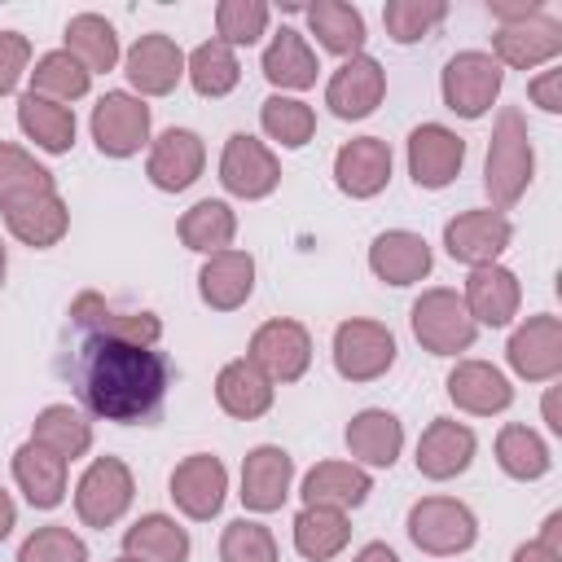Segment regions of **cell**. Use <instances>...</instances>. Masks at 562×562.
<instances>
[{"label": "cell", "mask_w": 562, "mask_h": 562, "mask_svg": "<svg viewBox=\"0 0 562 562\" xmlns=\"http://www.w3.org/2000/svg\"><path fill=\"white\" fill-rule=\"evenodd\" d=\"M474 452H479V439H474V430H470L465 422H457V417H435V422L422 430L413 461H417V474H422V479L448 483V479H457V474L470 470Z\"/></svg>", "instance_id": "18"}, {"label": "cell", "mask_w": 562, "mask_h": 562, "mask_svg": "<svg viewBox=\"0 0 562 562\" xmlns=\"http://www.w3.org/2000/svg\"><path fill=\"white\" fill-rule=\"evenodd\" d=\"M369 492H373V479L356 461H316L303 474V487H299L303 505H329V509H342V514L364 505Z\"/></svg>", "instance_id": "28"}, {"label": "cell", "mask_w": 562, "mask_h": 562, "mask_svg": "<svg viewBox=\"0 0 562 562\" xmlns=\"http://www.w3.org/2000/svg\"><path fill=\"white\" fill-rule=\"evenodd\" d=\"M18 562H88V544L61 527V522H48V527H35L22 549H18Z\"/></svg>", "instance_id": "47"}, {"label": "cell", "mask_w": 562, "mask_h": 562, "mask_svg": "<svg viewBox=\"0 0 562 562\" xmlns=\"http://www.w3.org/2000/svg\"><path fill=\"white\" fill-rule=\"evenodd\" d=\"M496 465H501L509 479L531 483V479H544V474H549L553 457H549V443H544L531 426L509 422V426H501V435H496Z\"/></svg>", "instance_id": "39"}, {"label": "cell", "mask_w": 562, "mask_h": 562, "mask_svg": "<svg viewBox=\"0 0 562 562\" xmlns=\"http://www.w3.org/2000/svg\"><path fill=\"white\" fill-rule=\"evenodd\" d=\"M220 562H281L277 536L255 518H233L220 536Z\"/></svg>", "instance_id": "46"}, {"label": "cell", "mask_w": 562, "mask_h": 562, "mask_svg": "<svg viewBox=\"0 0 562 562\" xmlns=\"http://www.w3.org/2000/svg\"><path fill=\"white\" fill-rule=\"evenodd\" d=\"M505 360L522 382H553L562 373V321L553 312H536L527 316L509 342H505Z\"/></svg>", "instance_id": "13"}, {"label": "cell", "mask_w": 562, "mask_h": 562, "mask_svg": "<svg viewBox=\"0 0 562 562\" xmlns=\"http://www.w3.org/2000/svg\"><path fill=\"white\" fill-rule=\"evenodd\" d=\"M31 443H40L44 452L70 465L92 448V422L75 404H44L31 422Z\"/></svg>", "instance_id": "31"}, {"label": "cell", "mask_w": 562, "mask_h": 562, "mask_svg": "<svg viewBox=\"0 0 562 562\" xmlns=\"http://www.w3.org/2000/svg\"><path fill=\"white\" fill-rule=\"evenodd\" d=\"M4 272H9V250H4V241H0V285H4Z\"/></svg>", "instance_id": "57"}, {"label": "cell", "mask_w": 562, "mask_h": 562, "mask_svg": "<svg viewBox=\"0 0 562 562\" xmlns=\"http://www.w3.org/2000/svg\"><path fill=\"white\" fill-rule=\"evenodd\" d=\"M167 492L176 501V509L193 522H211L220 509H224V496H228V470L215 452H189L184 461H176L171 479H167Z\"/></svg>", "instance_id": "10"}, {"label": "cell", "mask_w": 562, "mask_h": 562, "mask_svg": "<svg viewBox=\"0 0 562 562\" xmlns=\"http://www.w3.org/2000/svg\"><path fill=\"white\" fill-rule=\"evenodd\" d=\"M26 75H31V92H35V97H48V101H57V105L79 101V97H88V88H92V75H88L66 48L44 53V57L35 61V70H26Z\"/></svg>", "instance_id": "41"}, {"label": "cell", "mask_w": 562, "mask_h": 562, "mask_svg": "<svg viewBox=\"0 0 562 562\" xmlns=\"http://www.w3.org/2000/svg\"><path fill=\"white\" fill-rule=\"evenodd\" d=\"M430 241L413 228H386L369 241V272L382 285H417L430 277Z\"/></svg>", "instance_id": "21"}, {"label": "cell", "mask_w": 562, "mask_h": 562, "mask_svg": "<svg viewBox=\"0 0 562 562\" xmlns=\"http://www.w3.org/2000/svg\"><path fill=\"white\" fill-rule=\"evenodd\" d=\"M509 562H562V553L558 549H549V544H540V540H527V544H518L514 549V558Z\"/></svg>", "instance_id": "52"}, {"label": "cell", "mask_w": 562, "mask_h": 562, "mask_svg": "<svg viewBox=\"0 0 562 562\" xmlns=\"http://www.w3.org/2000/svg\"><path fill=\"white\" fill-rule=\"evenodd\" d=\"M206 167V145L193 127H167L149 140V158H145V176L154 189L162 193H180L189 189Z\"/></svg>", "instance_id": "15"}, {"label": "cell", "mask_w": 562, "mask_h": 562, "mask_svg": "<svg viewBox=\"0 0 562 562\" xmlns=\"http://www.w3.org/2000/svg\"><path fill=\"white\" fill-rule=\"evenodd\" d=\"M342 439H347V452H351L356 465L391 470V465L400 461V448H404V426H400V417L386 413V408H360V413L347 422Z\"/></svg>", "instance_id": "27"}, {"label": "cell", "mask_w": 562, "mask_h": 562, "mask_svg": "<svg viewBox=\"0 0 562 562\" xmlns=\"http://www.w3.org/2000/svg\"><path fill=\"white\" fill-rule=\"evenodd\" d=\"M176 233H180V241H184L189 250H198V255H220V250H228L233 237H237V211H233L228 202H220V198H202V202H193V206L180 215Z\"/></svg>", "instance_id": "36"}, {"label": "cell", "mask_w": 562, "mask_h": 562, "mask_svg": "<svg viewBox=\"0 0 562 562\" xmlns=\"http://www.w3.org/2000/svg\"><path fill=\"white\" fill-rule=\"evenodd\" d=\"M290 483H294V457L277 443H259L241 461V492L237 496L250 514H272L285 505Z\"/></svg>", "instance_id": "22"}, {"label": "cell", "mask_w": 562, "mask_h": 562, "mask_svg": "<svg viewBox=\"0 0 562 562\" xmlns=\"http://www.w3.org/2000/svg\"><path fill=\"white\" fill-rule=\"evenodd\" d=\"M395 364V334L382 321L351 316L334 329V369L347 382H378Z\"/></svg>", "instance_id": "8"}, {"label": "cell", "mask_w": 562, "mask_h": 562, "mask_svg": "<svg viewBox=\"0 0 562 562\" xmlns=\"http://www.w3.org/2000/svg\"><path fill=\"white\" fill-rule=\"evenodd\" d=\"M351 540V518L342 509H329V505H303L294 514V549L299 558L307 562H329L347 549Z\"/></svg>", "instance_id": "33"}, {"label": "cell", "mask_w": 562, "mask_h": 562, "mask_svg": "<svg viewBox=\"0 0 562 562\" xmlns=\"http://www.w3.org/2000/svg\"><path fill=\"white\" fill-rule=\"evenodd\" d=\"M558 536H562V514H549L544 527H540V544H549V549L562 553V540H558Z\"/></svg>", "instance_id": "55"}, {"label": "cell", "mask_w": 562, "mask_h": 562, "mask_svg": "<svg viewBox=\"0 0 562 562\" xmlns=\"http://www.w3.org/2000/svg\"><path fill=\"white\" fill-rule=\"evenodd\" d=\"M307 26H312L316 44L329 48V53H338L342 61L364 48V13L356 4L316 0V4H307Z\"/></svg>", "instance_id": "37"}, {"label": "cell", "mask_w": 562, "mask_h": 562, "mask_svg": "<svg viewBox=\"0 0 562 562\" xmlns=\"http://www.w3.org/2000/svg\"><path fill=\"white\" fill-rule=\"evenodd\" d=\"M316 75H321V61H316L307 35L294 31V26H281V31L272 35V44L263 48V79H268L272 88H281V97H285V92L312 88Z\"/></svg>", "instance_id": "29"}, {"label": "cell", "mask_w": 562, "mask_h": 562, "mask_svg": "<svg viewBox=\"0 0 562 562\" xmlns=\"http://www.w3.org/2000/svg\"><path fill=\"white\" fill-rule=\"evenodd\" d=\"M448 400L470 417H492L514 404V386L487 360H457L448 373Z\"/></svg>", "instance_id": "26"}, {"label": "cell", "mask_w": 562, "mask_h": 562, "mask_svg": "<svg viewBox=\"0 0 562 562\" xmlns=\"http://www.w3.org/2000/svg\"><path fill=\"white\" fill-rule=\"evenodd\" d=\"M259 127L268 132V140H277L281 149H303L316 136V110L299 97H281L272 92L259 105Z\"/></svg>", "instance_id": "42"}, {"label": "cell", "mask_w": 562, "mask_h": 562, "mask_svg": "<svg viewBox=\"0 0 562 562\" xmlns=\"http://www.w3.org/2000/svg\"><path fill=\"white\" fill-rule=\"evenodd\" d=\"M18 127L44 154H70V145H75V110L70 105H57L48 97H35V92H22V101H18Z\"/></svg>", "instance_id": "35"}, {"label": "cell", "mask_w": 562, "mask_h": 562, "mask_svg": "<svg viewBox=\"0 0 562 562\" xmlns=\"http://www.w3.org/2000/svg\"><path fill=\"white\" fill-rule=\"evenodd\" d=\"M105 316H110V307H105L101 294H92V290L70 303V321H75V325H101Z\"/></svg>", "instance_id": "50"}, {"label": "cell", "mask_w": 562, "mask_h": 562, "mask_svg": "<svg viewBox=\"0 0 562 562\" xmlns=\"http://www.w3.org/2000/svg\"><path fill=\"white\" fill-rule=\"evenodd\" d=\"M13 527H18V505H13V496L0 487V540H4Z\"/></svg>", "instance_id": "54"}, {"label": "cell", "mask_w": 562, "mask_h": 562, "mask_svg": "<svg viewBox=\"0 0 562 562\" xmlns=\"http://www.w3.org/2000/svg\"><path fill=\"white\" fill-rule=\"evenodd\" d=\"M334 184L356 202L378 198L391 184V145L382 136L342 140L338 154H334Z\"/></svg>", "instance_id": "20"}, {"label": "cell", "mask_w": 562, "mask_h": 562, "mask_svg": "<svg viewBox=\"0 0 562 562\" xmlns=\"http://www.w3.org/2000/svg\"><path fill=\"white\" fill-rule=\"evenodd\" d=\"M57 189L53 171L35 162V154H26L22 145L13 140H0V206L18 202V198H31V193H48Z\"/></svg>", "instance_id": "43"}, {"label": "cell", "mask_w": 562, "mask_h": 562, "mask_svg": "<svg viewBox=\"0 0 562 562\" xmlns=\"http://www.w3.org/2000/svg\"><path fill=\"white\" fill-rule=\"evenodd\" d=\"M66 53L88 75H105L119 66V35L101 13H75L66 22Z\"/></svg>", "instance_id": "38"}, {"label": "cell", "mask_w": 562, "mask_h": 562, "mask_svg": "<svg viewBox=\"0 0 562 562\" xmlns=\"http://www.w3.org/2000/svg\"><path fill=\"white\" fill-rule=\"evenodd\" d=\"M501 83H505V70L492 53L483 48H465V53H452L448 66L439 70V92H443V105L461 119H483L496 97H501Z\"/></svg>", "instance_id": "5"}, {"label": "cell", "mask_w": 562, "mask_h": 562, "mask_svg": "<svg viewBox=\"0 0 562 562\" xmlns=\"http://www.w3.org/2000/svg\"><path fill=\"white\" fill-rule=\"evenodd\" d=\"M215 404L237 422H255L272 408V382L246 356H237L215 373Z\"/></svg>", "instance_id": "30"}, {"label": "cell", "mask_w": 562, "mask_h": 562, "mask_svg": "<svg viewBox=\"0 0 562 562\" xmlns=\"http://www.w3.org/2000/svg\"><path fill=\"white\" fill-rule=\"evenodd\" d=\"M351 562H400V553H395L391 544H382V540H369Z\"/></svg>", "instance_id": "53"}, {"label": "cell", "mask_w": 562, "mask_h": 562, "mask_svg": "<svg viewBox=\"0 0 562 562\" xmlns=\"http://www.w3.org/2000/svg\"><path fill=\"white\" fill-rule=\"evenodd\" d=\"M443 18H448L443 0H386V9H382V26H386V35L395 44H417Z\"/></svg>", "instance_id": "45"}, {"label": "cell", "mask_w": 562, "mask_h": 562, "mask_svg": "<svg viewBox=\"0 0 562 562\" xmlns=\"http://www.w3.org/2000/svg\"><path fill=\"white\" fill-rule=\"evenodd\" d=\"M408 540L430 558H457V553L474 549L479 518L457 496H422L408 509Z\"/></svg>", "instance_id": "4"}, {"label": "cell", "mask_w": 562, "mask_h": 562, "mask_svg": "<svg viewBox=\"0 0 562 562\" xmlns=\"http://www.w3.org/2000/svg\"><path fill=\"white\" fill-rule=\"evenodd\" d=\"M408 325H413V338L422 342V351H430V356H461L474 347V334H479L461 294L448 285L422 290L408 307Z\"/></svg>", "instance_id": "3"}, {"label": "cell", "mask_w": 562, "mask_h": 562, "mask_svg": "<svg viewBox=\"0 0 562 562\" xmlns=\"http://www.w3.org/2000/svg\"><path fill=\"white\" fill-rule=\"evenodd\" d=\"M382 97H386V70H382V61H373V57H364V53L347 57V61L329 75V83H325V105H329V114H338V119H347V123L369 119V114L382 105Z\"/></svg>", "instance_id": "17"}, {"label": "cell", "mask_w": 562, "mask_h": 562, "mask_svg": "<svg viewBox=\"0 0 562 562\" xmlns=\"http://www.w3.org/2000/svg\"><path fill=\"white\" fill-rule=\"evenodd\" d=\"M123 70H127V83L140 92V101L145 97H167L184 79V53H180V44L171 35L149 31L127 48Z\"/></svg>", "instance_id": "19"}, {"label": "cell", "mask_w": 562, "mask_h": 562, "mask_svg": "<svg viewBox=\"0 0 562 562\" xmlns=\"http://www.w3.org/2000/svg\"><path fill=\"white\" fill-rule=\"evenodd\" d=\"M189 549H193V540L171 514H140L123 531V553H132L140 562H189Z\"/></svg>", "instance_id": "34"}, {"label": "cell", "mask_w": 562, "mask_h": 562, "mask_svg": "<svg viewBox=\"0 0 562 562\" xmlns=\"http://www.w3.org/2000/svg\"><path fill=\"white\" fill-rule=\"evenodd\" d=\"M527 97H531L544 114H558V110H562V70H558V66L540 70V75L527 83Z\"/></svg>", "instance_id": "49"}, {"label": "cell", "mask_w": 562, "mask_h": 562, "mask_svg": "<svg viewBox=\"0 0 562 562\" xmlns=\"http://www.w3.org/2000/svg\"><path fill=\"white\" fill-rule=\"evenodd\" d=\"M536 176V149H531V132L522 110L505 105L492 123V140H487V162H483V189L492 198L496 211H509Z\"/></svg>", "instance_id": "2"}, {"label": "cell", "mask_w": 562, "mask_h": 562, "mask_svg": "<svg viewBox=\"0 0 562 562\" xmlns=\"http://www.w3.org/2000/svg\"><path fill=\"white\" fill-rule=\"evenodd\" d=\"M220 184L233 193V198H246V202H259L268 198L277 184H281V162L277 154L250 136V132H233L224 140V154H220Z\"/></svg>", "instance_id": "12"}, {"label": "cell", "mask_w": 562, "mask_h": 562, "mask_svg": "<svg viewBox=\"0 0 562 562\" xmlns=\"http://www.w3.org/2000/svg\"><path fill=\"white\" fill-rule=\"evenodd\" d=\"M544 422H549V430H562V422H558V408H553V386H549V395H544Z\"/></svg>", "instance_id": "56"}, {"label": "cell", "mask_w": 562, "mask_h": 562, "mask_svg": "<svg viewBox=\"0 0 562 562\" xmlns=\"http://www.w3.org/2000/svg\"><path fill=\"white\" fill-rule=\"evenodd\" d=\"M562 53V22L549 13H531L522 22H509L492 35V57L501 61V70H536L549 66Z\"/></svg>", "instance_id": "16"}, {"label": "cell", "mask_w": 562, "mask_h": 562, "mask_svg": "<svg viewBox=\"0 0 562 562\" xmlns=\"http://www.w3.org/2000/svg\"><path fill=\"white\" fill-rule=\"evenodd\" d=\"M184 79L193 83L198 97H228L237 88V79H241L237 53L228 44H220V40H206L184 57Z\"/></svg>", "instance_id": "40"}, {"label": "cell", "mask_w": 562, "mask_h": 562, "mask_svg": "<svg viewBox=\"0 0 562 562\" xmlns=\"http://www.w3.org/2000/svg\"><path fill=\"white\" fill-rule=\"evenodd\" d=\"M13 483L35 509H57L66 501V461L26 439L13 448Z\"/></svg>", "instance_id": "32"}, {"label": "cell", "mask_w": 562, "mask_h": 562, "mask_svg": "<svg viewBox=\"0 0 562 562\" xmlns=\"http://www.w3.org/2000/svg\"><path fill=\"white\" fill-rule=\"evenodd\" d=\"M465 140L443 123H417L408 132V176L417 189H448L461 176Z\"/></svg>", "instance_id": "14"}, {"label": "cell", "mask_w": 562, "mask_h": 562, "mask_svg": "<svg viewBox=\"0 0 562 562\" xmlns=\"http://www.w3.org/2000/svg\"><path fill=\"white\" fill-rule=\"evenodd\" d=\"M0 211H4V228H9L22 246H31V250L57 246V241L66 237V228H70V206H66V198H61L57 189L18 198V202H9V206H0Z\"/></svg>", "instance_id": "25"}, {"label": "cell", "mask_w": 562, "mask_h": 562, "mask_svg": "<svg viewBox=\"0 0 562 562\" xmlns=\"http://www.w3.org/2000/svg\"><path fill=\"white\" fill-rule=\"evenodd\" d=\"M110 562H140V558H132V553H119V558H110Z\"/></svg>", "instance_id": "58"}, {"label": "cell", "mask_w": 562, "mask_h": 562, "mask_svg": "<svg viewBox=\"0 0 562 562\" xmlns=\"http://www.w3.org/2000/svg\"><path fill=\"white\" fill-rule=\"evenodd\" d=\"M272 9L263 0H220L215 4V40L228 48H246L268 31Z\"/></svg>", "instance_id": "44"}, {"label": "cell", "mask_w": 562, "mask_h": 562, "mask_svg": "<svg viewBox=\"0 0 562 562\" xmlns=\"http://www.w3.org/2000/svg\"><path fill=\"white\" fill-rule=\"evenodd\" d=\"M255 294V255L250 250H220L206 255V263L198 268V299L211 312H237L246 307V299Z\"/></svg>", "instance_id": "23"}, {"label": "cell", "mask_w": 562, "mask_h": 562, "mask_svg": "<svg viewBox=\"0 0 562 562\" xmlns=\"http://www.w3.org/2000/svg\"><path fill=\"white\" fill-rule=\"evenodd\" d=\"M509 241H514V224L496 206H474V211H461L443 224V250L465 268L496 263L509 250Z\"/></svg>", "instance_id": "9"}, {"label": "cell", "mask_w": 562, "mask_h": 562, "mask_svg": "<svg viewBox=\"0 0 562 562\" xmlns=\"http://www.w3.org/2000/svg\"><path fill=\"white\" fill-rule=\"evenodd\" d=\"M26 66H31V40L22 31H0V97L18 88Z\"/></svg>", "instance_id": "48"}, {"label": "cell", "mask_w": 562, "mask_h": 562, "mask_svg": "<svg viewBox=\"0 0 562 562\" xmlns=\"http://www.w3.org/2000/svg\"><path fill=\"white\" fill-rule=\"evenodd\" d=\"M167 360L158 347L114 338L97 329L83 347V373H79V395L83 404L105 417V422H145L162 404L167 391Z\"/></svg>", "instance_id": "1"}, {"label": "cell", "mask_w": 562, "mask_h": 562, "mask_svg": "<svg viewBox=\"0 0 562 562\" xmlns=\"http://www.w3.org/2000/svg\"><path fill=\"white\" fill-rule=\"evenodd\" d=\"M246 360L277 386L285 382H299L312 364V334L303 321H290V316H272L263 321L255 334H250V347H246Z\"/></svg>", "instance_id": "7"}, {"label": "cell", "mask_w": 562, "mask_h": 562, "mask_svg": "<svg viewBox=\"0 0 562 562\" xmlns=\"http://www.w3.org/2000/svg\"><path fill=\"white\" fill-rule=\"evenodd\" d=\"M461 303H465V312H470L474 325L501 329V325H509V321L518 316V307H522V285H518V277H514L509 268H501V263L470 268L465 290H461Z\"/></svg>", "instance_id": "24"}, {"label": "cell", "mask_w": 562, "mask_h": 562, "mask_svg": "<svg viewBox=\"0 0 562 562\" xmlns=\"http://www.w3.org/2000/svg\"><path fill=\"white\" fill-rule=\"evenodd\" d=\"M88 127L105 158H132L149 145V105L136 92H105L92 105Z\"/></svg>", "instance_id": "11"}, {"label": "cell", "mask_w": 562, "mask_h": 562, "mask_svg": "<svg viewBox=\"0 0 562 562\" xmlns=\"http://www.w3.org/2000/svg\"><path fill=\"white\" fill-rule=\"evenodd\" d=\"M487 9H492V18H496L501 26L522 22V18H531V13H544V4H540V0H527V4H487Z\"/></svg>", "instance_id": "51"}, {"label": "cell", "mask_w": 562, "mask_h": 562, "mask_svg": "<svg viewBox=\"0 0 562 562\" xmlns=\"http://www.w3.org/2000/svg\"><path fill=\"white\" fill-rule=\"evenodd\" d=\"M132 496H136L132 465L123 457H97L75 483V514L83 527L105 531L132 509Z\"/></svg>", "instance_id": "6"}]
</instances>
